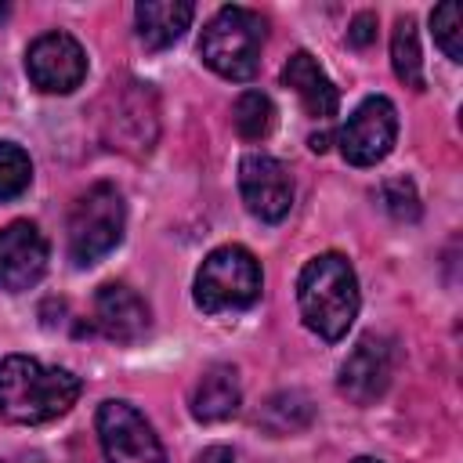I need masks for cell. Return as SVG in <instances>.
<instances>
[{
    "mask_svg": "<svg viewBox=\"0 0 463 463\" xmlns=\"http://www.w3.org/2000/svg\"><path fill=\"white\" fill-rule=\"evenodd\" d=\"M80 398V376L61 365H43L29 354H7L0 362V416L7 423H47L72 409Z\"/></svg>",
    "mask_w": 463,
    "mask_h": 463,
    "instance_id": "1",
    "label": "cell"
},
{
    "mask_svg": "<svg viewBox=\"0 0 463 463\" xmlns=\"http://www.w3.org/2000/svg\"><path fill=\"white\" fill-rule=\"evenodd\" d=\"M297 304L311 333L336 344L358 318V279L344 253H318L297 279Z\"/></svg>",
    "mask_w": 463,
    "mask_h": 463,
    "instance_id": "2",
    "label": "cell"
},
{
    "mask_svg": "<svg viewBox=\"0 0 463 463\" xmlns=\"http://www.w3.org/2000/svg\"><path fill=\"white\" fill-rule=\"evenodd\" d=\"M264 36H268L264 18L250 7L232 4V7H221L206 22L199 36V54L217 76L242 83V80H253L260 69Z\"/></svg>",
    "mask_w": 463,
    "mask_h": 463,
    "instance_id": "3",
    "label": "cell"
},
{
    "mask_svg": "<svg viewBox=\"0 0 463 463\" xmlns=\"http://www.w3.org/2000/svg\"><path fill=\"white\" fill-rule=\"evenodd\" d=\"M260 286H264L260 264L246 246H217L199 264L192 293L206 315H221V311H242L257 304Z\"/></svg>",
    "mask_w": 463,
    "mask_h": 463,
    "instance_id": "4",
    "label": "cell"
},
{
    "mask_svg": "<svg viewBox=\"0 0 463 463\" xmlns=\"http://www.w3.org/2000/svg\"><path fill=\"white\" fill-rule=\"evenodd\" d=\"M123 224H127V210H123V195L116 192V184L98 181L94 188H87L69 213V257H72V264L90 268L109 250H116L123 239Z\"/></svg>",
    "mask_w": 463,
    "mask_h": 463,
    "instance_id": "5",
    "label": "cell"
},
{
    "mask_svg": "<svg viewBox=\"0 0 463 463\" xmlns=\"http://www.w3.org/2000/svg\"><path fill=\"white\" fill-rule=\"evenodd\" d=\"M98 438L109 463H166V452L148 427V420L127 402H101Z\"/></svg>",
    "mask_w": 463,
    "mask_h": 463,
    "instance_id": "6",
    "label": "cell"
},
{
    "mask_svg": "<svg viewBox=\"0 0 463 463\" xmlns=\"http://www.w3.org/2000/svg\"><path fill=\"white\" fill-rule=\"evenodd\" d=\"M394 137H398V112H394V105L383 94L365 98L347 116V123L336 134L340 152H344V159L351 166H373V163H380L391 152Z\"/></svg>",
    "mask_w": 463,
    "mask_h": 463,
    "instance_id": "7",
    "label": "cell"
},
{
    "mask_svg": "<svg viewBox=\"0 0 463 463\" xmlns=\"http://www.w3.org/2000/svg\"><path fill=\"white\" fill-rule=\"evenodd\" d=\"M25 72L43 94H72L87 76V54L69 33H43L25 51Z\"/></svg>",
    "mask_w": 463,
    "mask_h": 463,
    "instance_id": "8",
    "label": "cell"
},
{
    "mask_svg": "<svg viewBox=\"0 0 463 463\" xmlns=\"http://www.w3.org/2000/svg\"><path fill=\"white\" fill-rule=\"evenodd\" d=\"M239 192H242L246 210L264 224L282 221L289 213V206H293V177H289V170L275 156H264V152L242 156V163H239Z\"/></svg>",
    "mask_w": 463,
    "mask_h": 463,
    "instance_id": "9",
    "label": "cell"
},
{
    "mask_svg": "<svg viewBox=\"0 0 463 463\" xmlns=\"http://www.w3.org/2000/svg\"><path fill=\"white\" fill-rule=\"evenodd\" d=\"M105 119V137L112 141V148L123 152H148L159 130L156 119V94L148 90V83H127L112 90V112L101 116Z\"/></svg>",
    "mask_w": 463,
    "mask_h": 463,
    "instance_id": "10",
    "label": "cell"
},
{
    "mask_svg": "<svg viewBox=\"0 0 463 463\" xmlns=\"http://www.w3.org/2000/svg\"><path fill=\"white\" fill-rule=\"evenodd\" d=\"M391 376H394V344L387 336L365 333L340 365V391L354 405H369L391 387Z\"/></svg>",
    "mask_w": 463,
    "mask_h": 463,
    "instance_id": "11",
    "label": "cell"
},
{
    "mask_svg": "<svg viewBox=\"0 0 463 463\" xmlns=\"http://www.w3.org/2000/svg\"><path fill=\"white\" fill-rule=\"evenodd\" d=\"M47 271V239L36 224L14 221L0 228V289L22 293Z\"/></svg>",
    "mask_w": 463,
    "mask_h": 463,
    "instance_id": "12",
    "label": "cell"
},
{
    "mask_svg": "<svg viewBox=\"0 0 463 463\" xmlns=\"http://www.w3.org/2000/svg\"><path fill=\"white\" fill-rule=\"evenodd\" d=\"M94 326L116 344H134L148 333L152 311L148 304L123 282H105L94 293Z\"/></svg>",
    "mask_w": 463,
    "mask_h": 463,
    "instance_id": "13",
    "label": "cell"
},
{
    "mask_svg": "<svg viewBox=\"0 0 463 463\" xmlns=\"http://www.w3.org/2000/svg\"><path fill=\"white\" fill-rule=\"evenodd\" d=\"M282 83L297 90V98H300V105H304L307 116H315V119L336 116L340 90L333 87V80L322 72V65L307 51H293L289 54V61L282 65Z\"/></svg>",
    "mask_w": 463,
    "mask_h": 463,
    "instance_id": "14",
    "label": "cell"
},
{
    "mask_svg": "<svg viewBox=\"0 0 463 463\" xmlns=\"http://www.w3.org/2000/svg\"><path fill=\"white\" fill-rule=\"evenodd\" d=\"M242 402V387H239V373L228 362H213L210 369H203L195 391H192V416L199 423H217L239 412Z\"/></svg>",
    "mask_w": 463,
    "mask_h": 463,
    "instance_id": "15",
    "label": "cell"
},
{
    "mask_svg": "<svg viewBox=\"0 0 463 463\" xmlns=\"http://www.w3.org/2000/svg\"><path fill=\"white\" fill-rule=\"evenodd\" d=\"M192 14H195V7L188 0H141L134 7L137 40L148 51H163L184 36V29L192 25Z\"/></svg>",
    "mask_w": 463,
    "mask_h": 463,
    "instance_id": "16",
    "label": "cell"
},
{
    "mask_svg": "<svg viewBox=\"0 0 463 463\" xmlns=\"http://www.w3.org/2000/svg\"><path fill=\"white\" fill-rule=\"evenodd\" d=\"M391 65H394V76L412 87V90H423V58H420V36H416V22L405 14L394 22V33H391Z\"/></svg>",
    "mask_w": 463,
    "mask_h": 463,
    "instance_id": "17",
    "label": "cell"
},
{
    "mask_svg": "<svg viewBox=\"0 0 463 463\" xmlns=\"http://www.w3.org/2000/svg\"><path fill=\"white\" fill-rule=\"evenodd\" d=\"M311 416H315V409L300 391H282L264 402V409L257 412V423L271 434H293V430H304L311 423Z\"/></svg>",
    "mask_w": 463,
    "mask_h": 463,
    "instance_id": "18",
    "label": "cell"
},
{
    "mask_svg": "<svg viewBox=\"0 0 463 463\" xmlns=\"http://www.w3.org/2000/svg\"><path fill=\"white\" fill-rule=\"evenodd\" d=\"M232 123H235L239 137L264 141L271 134V127H275V105H271V98L260 94V90H242L235 98V105H232Z\"/></svg>",
    "mask_w": 463,
    "mask_h": 463,
    "instance_id": "19",
    "label": "cell"
},
{
    "mask_svg": "<svg viewBox=\"0 0 463 463\" xmlns=\"http://www.w3.org/2000/svg\"><path fill=\"white\" fill-rule=\"evenodd\" d=\"M33 181V163L25 156V148L0 141V203L18 199Z\"/></svg>",
    "mask_w": 463,
    "mask_h": 463,
    "instance_id": "20",
    "label": "cell"
},
{
    "mask_svg": "<svg viewBox=\"0 0 463 463\" xmlns=\"http://www.w3.org/2000/svg\"><path fill=\"white\" fill-rule=\"evenodd\" d=\"M376 199L383 203V210L394 217V221H416L420 217V195L412 188V181L405 177H391L376 188Z\"/></svg>",
    "mask_w": 463,
    "mask_h": 463,
    "instance_id": "21",
    "label": "cell"
},
{
    "mask_svg": "<svg viewBox=\"0 0 463 463\" xmlns=\"http://www.w3.org/2000/svg\"><path fill=\"white\" fill-rule=\"evenodd\" d=\"M430 29H434V40L438 47L452 58V61H463V29H459V4H441L434 7L430 14Z\"/></svg>",
    "mask_w": 463,
    "mask_h": 463,
    "instance_id": "22",
    "label": "cell"
},
{
    "mask_svg": "<svg viewBox=\"0 0 463 463\" xmlns=\"http://www.w3.org/2000/svg\"><path fill=\"white\" fill-rule=\"evenodd\" d=\"M373 40H376V14H369V11L354 14V22H351V29H347V43L369 47Z\"/></svg>",
    "mask_w": 463,
    "mask_h": 463,
    "instance_id": "23",
    "label": "cell"
},
{
    "mask_svg": "<svg viewBox=\"0 0 463 463\" xmlns=\"http://www.w3.org/2000/svg\"><path fill=\"white\" fill-rule=\"evenodd\" d=\"M195 463H239V456L232 449H224V445H213V449H203Z\"/></svg>",
    "mask_w": 463,
    "mask_h": 463,
    "instance_id": "24",
    "label": "cell"
},
{
    "mask_svg": "<svg viewBox=\"0 0 463 463\" xmlns=\"http://www.w3.org/2000/svg\"><path fill=\"white\" fill-rule=\"evenodd\" d=\"M7 11H11V7H7V4H4V0H0V22H4V18H7Z\"/></svg>",
    "mask_w": 463,
    "mask_h": 463,
    "instance_id": "25",
    "label": "cell"
},
{
    "mask_svg": "<svg viewBox=\"0 0 463 463\" xmlns=\"http://www.w3.org/2000/svg\"><path fill=\"white\" fill-rule=\"evenodd\" d=\"M0 463H40V459H0Z\"/></svg>",
    "mask_w": 463,
    "mask_h": 463,
    "instance_id": "26",
    "label": "cell"
},
{
    "mask_svg": "<svg viewBox=\"0 0 463 463\" xmlns=\"http://www.w3.org/2000/svg\"><path fill=\"white\" fill-rule=\"evenodd\" d=\"M354 463H376V459H369V456H358V459H354Z\"/></svg>",
    "mask_w": 463,
    "mask_h": 463,
    "instance_id": "27",
    "label": "cell"
}]
</instances>
